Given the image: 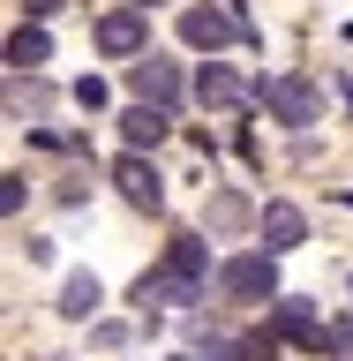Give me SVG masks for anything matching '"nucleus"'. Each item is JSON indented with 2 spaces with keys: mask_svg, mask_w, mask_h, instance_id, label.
<instances>
[{
  "mask_svg": "<svg viewBox=\"0 0 353 361\" xmlns=\"http://www.w3.org/2000/svg\"><path fill=\"white\" fill-rule=\"evenodd\" d=\"M203 293H211V241H203V233L166 241V264L135 279V301H143V309H151V301H180V309H196Z\"/></svg>",
  "mask_w": 353,
  "mask_h": 361,
  "instance_id": "nucleus-1",
  "label": "nucleus"
},
{
  "mask_svg": "<svg viewBox=\"0 0 353 361\" xmlns=\"http://www.w3.org/2000/svg\"><path fill=\"white\" fill-rule=\"evenodd\" d=\"M218 293L225 301H278V256H271V248L225 256L218 264Z\"/></svg>",
  "mask_w": 353,
  "mask_h": 361,
  "instance_id": "nucleus-2",
  "label": "nucleus"
},
{
  "mask_svg": "<svg viewBox=\"0 0 353 361\" xmlns=\"http://www.w3.org/2000/svg\"><path fill=\"white\" fill-rule=\"evenodd\" d=\"M256 98L271 106V121H278V128H316V121H323V90H316L309 75H271Z\"/></svg>",
  "mask_w": 353,
  "mask_h": 361,
  "instance_id": "nucleus-3",
  "label": "nucleus"
},
{
  "mask_svg": "<svg viewBox=\"0 0 353 361\" xmlns=\"http://www.w3.org/2000/svg\"><path fill=\"white\" fill-rule=\"evenodd\" d=\"M90 38L106 61H143L151 53V8H113V16L90 23Z\"/></svg>",
  "mask_w": 353,
  "mask_h": 361,
  "instance_id": "nucleus-4",
  "label": "nucleus"
},
{
  "mask_svg": "<svg viewBox=\"0 0 353 361\" xmlns=\"http://www.w3.org/2000/svg\"><path fill=\"white\" fill-rule=\"evenodd\" d=\"M113 188H120L135 211H166V180H158V166L143 151H120V158H113Z\"/></svg>",
  "mask_w": 353,
  "mask_h": 361,
  "instance_id": "nucleus-5",
  "label": "nucleus"
},
{
  "mask_svg": "<svg viewBox=\"0 0 353 361\" xmlns=\"http://www.w3.org/2000/svg\"><path fill=\"white\" fill-rule=\"evenodd\" d=\"M128 90L143 98V106H166V113H173L188 83H180V68H173V61H158V53H143V61H128Z\"/></svg>",
  "mask_w": 353,
  "mask_h": 361,
  "instance_id": "nucleus-6",
  "label": "nucleus"
},
{
  "mask_svg": "<svg viewBox=\"0 0 353 361\" xmlns=\"http://www.w3.org/2000/svg\"><path fill=\"white\" fill-rule=\"evenodd\" d=\"M180 38L196 53H218V45L241 38V16H225V8H180Z\"/></svg>",
  "mask_w": 353,
  "mask_h": 361,
  "instance_id": "nucleus-7",
  "label": "nucleus"
},
{
  "mask_svg": "<svg viewBox=\"0 0 353 361\" xmlns=\"http://www.w3.org/2000/svg\"><path fill=\"white\" fill-rule=\"evenodd\" d=\"M271 316H278V338H286V346H316V354H323V324H316V309L301 293H278Z\"/></svg>",
  "mask_w": 353,
  "mask_h": 361,
  "instance_id": "nucleus-8",
  "label": "nucleus"
},
{
  "mask_svg": "<svg viewBox=\"0 0 353 361\" xmlns=\"http://www.w3.org/2000/svg\"><path fill=\"white\" fill-rule=\"evenodd\" d=\"M196 98H203V106H218V113H233V106H248V83L218 61V53H211V61L196 68Z\"/></svg>",
  "mask_w": 353,
  "mask_h": 361,
  "instance_id": "nucleus-9",
  "label": "nucleus"
},
{
  "mask_svg": "<svg viewBox=\"0 0 353 361\" xmlns=\"http://www.w3.org/2000/svg\"><path fill=\"white\" fill-rule=\"evenodd\" d=\"M166 128H173V121H166V106H143V98H135V106L120 113V143H128V151H158V143H166Z\"/></svg>",
  "mask_w": 353,
  "mask_h": 361,
  "instance_id": "nucleus-10",
  "label": "nucleus"
},
{
  "mask_svg": "<svg viewBox=\"0 0 353 361\" xmlns=\"http://www.w3.org/2000/svg\"><path fill=\"white\" fill-rule=\"evenodd\" d=\"M98 301H106L98 271H68V279H61V301H53V309H61L68 324H90V316H98Z\"/></svg>",
  "mask_w": 353,
  "mask_h": 361,
  "instance_id": "nucleus-11",
  "label": "nucleus"
},
{
  "mask_svg": "<svg viewBox=\"0 0 353 361\" xmlns=\"http://www.w3.org/2000/svg\"><path fill=\"white\" fill-rule=\"evenodd\" d=\"M256 226H264V248H271V256H286V248L309 241V219H301L293 203H264V219H256Z\"/></svg>",
  "mask_w": 353,
  "mask_h": 361,
  "instance_id": "nucleus-12",
  "label": "nucleus"
},
{
  "mask_svg": "<svg viewBox=\"0 0 353 361\" xmlns=\"http://www.w3.org/2000/svg\"><path fill=\"white\" fill-rule=\"evenodd\" d=\"M256 219H264V211H256L248 196H233V188H218V196H211V211H203V226H211V233H241V226H256Z\"/></svg>",
  "mask_w": 353,
  "mask_h": 361,
  "instance_id": "nucleus-13",
  "label": "nucleus"
},
{
  "mask_svg": "<svg viewBox=\"0 0 353 361\" xmlns=\"http://www.w3.org/2000/svg\"><path fill=\"white\" fill-rule=\"evenodd\" d=\"M38 61H53V38H45L38 23H23L16 38H8V68L23 75V68H38Z\"/></svg>",
  "mask_w": 353,
  "mask_h": 361,
  "instance_id": "nucleus-14",
  "label": "nucleus"
},
{
  "mask_svg": "<svg viewBox=\"0 0 353 361\" xmlns=\"http://www.w3.org/2000/svg\"><path fill=\"white\" fill-rule=\"evenodd\" d=\"M323 354H331V361H353V316L323 324Z\"/></svg>",
  "mask_w": 353,
  "mask_h": 361,
  "instance_id": "nucleus-15",
  "label": "nucleus"
},
{
  "mask_svg": "<svg viewBox=\"0 0 353 361\" xmlns=\"http://www.w3.org/2000/svg\"><path fill=\"white\" fill-rule=\"evenodd\" d=\"M241 361H278V331H248L241 338Z\"/></svg>",
  "mask_w": 353,
  "mask_h": 361,
  "instance_id": "nucleus-16",
  "label": "nucleus"
},
{
  "mask_svg": "<svg viewBox=\"0 0 353 361\" xmlns=\"http://www.w3.org/2000/svg\"><path fill=\"white\" fill-rule=\"evenodd\" d=\"M23 196H30V188H23V173L0 180V211H8V219H23Z\"/></svg>",
  "mask_w": 353,
  "mask_h": 361,
  "instance_id": "nucleus-17",
  "label": "nucleus"
},
{
  "mask_svg": "<svg viewBox=\"0 0 353 361\" xmlns=\"http://www.w3.org/2000/svg\"><path fill=\"white\" fill-rule=\"evenodd\" d=\"M75 106L98 113V106H106V83H98V75H83V83H75Z\"/></svg>",
  "mask_w": 353,
  "mask_h": 361,
  "instance_id": "nucleus-18",
  "label": "nucleus"
},
{
  "mask_svg": "<svg viewBox=\"0 0 353 361\" xmlns=\"http://www.w3.org/2000/svg\"><path fill=\"white\" fill-rule=\"evenodd\" d=\"M203 361H241V338H211V346H203Z\"/></svg>",
  "mask_w": 353,
  "mask_h": 361,
  "instance_id": "nucleus-19",
  "label": "nucleus"
},
{
  "mask_svg": "<svg viewBox=\"0 0 353 361\" xmlns=\"http://www.w3.org/2000/svg\"><path fill=\"white\" fill-rule=\"evenodd\" d=\"M53 8H61V0H23V16H38V23L53 16Z\"/></svg>",
  "mask_w": 353,
  "mask_h": 361,
  "instance_id": "nucleus-20",
  "label": "nucleus"
},
{
  "mask_svg": "<svg viewBox=\"0 0 353 361\" xmlns=\"http://www.w3.org/2000/svg\"><path fill=\"white\" fill-rule=\"evenodd\" d=\"M128 8H158V0H128Z\"/></svg>",
  "mask_w": 353,
  "mask_h": 361,
  "instance_id": "nucleus-21",
  "label": "nucleus"
},
{
  "mask_svg": "<svg viewBox=\"0 0 353 361\" xmlns=\"http://www.w3.org/2000/svg\"><path fill=\"white\" fill-rule=\"evenodd\" d=\"M38 361H68V354H38Z\"/></svg>",
  "mask_w": 353,
  "mask_h": 361,
  "instance_id": "nucleus-22",
  "label": "nucleus"
},
{
  "mask_svg": "<svg viewBox=\"0 0 353 361\" xmlns=\"http://www.w3.org/2000/svg\"><path fill=\"white\" fill-rule=\"evenodd\" d=\"M173 361H203V354H173Z\"/></svg>",
  "mask_w": 353,
  "mask_h": 361,
  "instance_id": "nucleus-23",
  "label": "nucleus"
}]
</instances>
